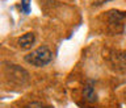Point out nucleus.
I'll list each match as a JSON object with an SVG mask.
<instances>
[{
	"instance_id": "obj_5",
	"label": "nucleus",
	"mask_w": 126,
	"mask_h": 108,
	"mask_svg": "<svg viewBox=\"0 0 126 108\" xmlns=\"http://www.w3.org/2000/svg\"><path fill=\"white\" fill-rule=\"evenodd\" d=\"M34 42H35V36H34L33 32H28V33H25L24 36H21L17 41L18 46L21 47V49H30Z\"/></svg>"
},
{
	"instance_id": "obj_2",
	"label": "nucleus",
	"mask_w": 126,
	"mask_h": 108,
	"mask_svg": "<svg viewBox=\"0 0 126 108\" xmlns=\"http://www.w3.org/2000/svg\"><path fill=\"white\" fill-rule=\"evenodd\" d=\"M4 73H5V77L9 79L11 82H16L17 85H24L25 82H28V73L22 67H20L17 65H13V63H7L4 66Z\"/></svg>"
},
{
	"instance_id": "obj_3",
	"label": "nucleus",
	"mask_w": 126,
	"mask_h": 108,
	"mask_svg": "<svg viewBox=\"0 0 126 108\" xmlns=\"http://www.w3.org/2000/svg\"><path fill=\"white\" fill-rule=\"evenodd\" d=\"M108 19H109V29L113 32V33H118L121 32L117 26H120L121 29L124 28V20L126 19V13L121 11H109L108 13Z\"/></svg>"
},
{
	"instance_id": "obj_1",
	"label": "nucleus",
	"mask_w": 126,
	"mask_h": 108,
	"mask_svg": "<svg viewBox=\"0 0 126 108\" xmlns=\"http://www.w3.org/2000/svg\"><path fill=\"white\" fill-rule=\"evenodd\" d=\"M25 61L32 66L35 67H43L53 61V51L50 50L49 46H39L33 51H30L29 54L25 55Z\"/></svg>"
},
{
	"instance_id": "obj_7",
	"label": "nucleus",
	"mask_w": 126,
	"mask_h": 108,
	"mask_svg": "<svg viewBox=\"0 0 126 108\" xmlns=\"http://www.w3.org/2000/svg\"><path fill=\"white\" fill-rule=\"evenodd\" d=\"M21 9L24 13L30 12V0H21Z\"/></svg>"
},
{
	"instance_id": "obj_8",
	"label": "nucleus",
	"mask_w": 126,
	"mask_h": 108,
	"mask_svg": "<svg viewBox=\"0 0 126 108\" xmlns=\"http://www.w3.org/2000/svg\"><path fill=\"white\" fill-rule=\"evenodd\" d=\"M25 108H51V107L43 106V104H41V103H32V104H29V106L25 107Z\"/></svg>"
},
{
	"instance_id": "obj_4",
	"label": "nucleus",
	"mask_w": 126,
	"mask_h": 108,
	"mask_svg": "<svg viewBox=\"0 0 126 108\" xmlns=\"http://www.w3.org/2000/svg\"><path fill=\"white\" fill-rule=\"evenodd\" d=\"M83 96H84V99H85L87 102H89V103L97 102V92H96V90H94L93 82H88L84 86V90H83Z\"/></svg>"
},
{
	"instance_id": "obj_6",
	"label": "nucleus",
	"mask_w": 126,
	"mask_h": 108,
	"mask_svg": "<svg viewBox=\"0 0 126 108\" xmlns=\"http://www.w3.org/2000/svg\"><path fill=\"white\" fill-rule=\"evenodd\" d=\"M113 63H116V66L118 67V69L125 70L126 69V51L125 53H117L116 55H114Z\"/></svg>"
},
{
	"instance_id": "obj_9",
	"label": "nucleus",
	"mask_w": 126,
	"mask_h": 108,
	"mask_svg": "<svg viewBox=\"0 0 126 108\" xmlns=\"http://www.w3.org/2000/svg\"><path fill=\"white\" fill-rule=\"evenodd\" d=\"M108 1H110V0H94V5H102Z\"/></svg>"
}]
</instances>
